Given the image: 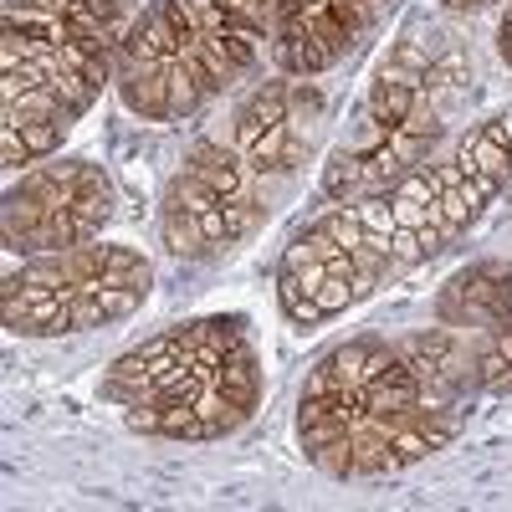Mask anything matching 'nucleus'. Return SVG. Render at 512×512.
Masks as SVG:
<instances>
[{
	"label": "nucleus",
	"instance_id": "obj_1",
	"mask_svg": "<svg viewBox=\"0 0 512 512\" xmlns=\"http://www.w3.org/2000/svg\"><path fill=\"white\" fill-rule=\"evenodd\" d=\"M512 185V113L466 123L415 175L328 205L277 256V308L308 333L461 246Z\"/></svg>",
	"mask_w": 512,
	"mask_h": 512
},
{
	"label": "nucleus",
	"instance_id": "obj_2",
	"mask_svg": "<svg viewBox=\"0 0 512 512\" xmlns=\"http://www.w3.org/2000/svg\"><path fill=\"white\" fill-rule=\"evenodd\" d=\"M477 379L441 328L354 333L313 359L297 390L292 436L333 482H384L461 441L477 415Z\"/></svg>",
	"mask_w": 512,
	"mask_h": 512
},
{
	"label": "nucleus",
	"instance_id": "obj_3",
	"mask_svg": "<svg viewBox=\"0 0 512 512\" xmlns=\"http://www.w3.org/2000/svg\"><path fill=\"white\" fill-rule=\"evenodd\" d=\"M328 98L313 77H272L205 128L159 190V241L180 262H226L262 231L318 149Z\"/></svg>",
	"mask_w": 512,
	"mask_h": 512
},
{
	"label": "nucleus",
	"instance_id": "obj_4",
	"mask_svg": "<svg viewBox=\"0 0 512 512\" xmlns=\"http://www.w3.org/2000/svg\"><path fill=\"white\" fill-rule=\"evenodd\" d=\"M472 93L477 62L466 57L461 36L431 16L405 21V31L369 72L359 103L349 108L338 144L328 149L318 195L328 205H344L415 175L461 134Z\"/></svg>",
	"mask_w": 512,
	"mask_h": 512
},
{
	"label": "nucleus",
	"instance_id": "obj_5",
	"mask_svg": "<svg viewBox=\"0 0 512 512\" xmlns=\"http://www.w3.org/2000/svg\"><path fill=\"white\" fill-rule=\"evenodd\" d=\"M144 0H6L0 11V159L31 169L82 123Z\"/></svg>",
	"mask_w": 512,
	"mask_h": 512
},
{
	"label": "nucleus",
	"instance_id": "obj_6",
	"mask_svg": "<svg viewBox=\"0 0 512 512\" xmlns=\"http://www.w3.org/2000/svg\"><path fill=\"white\" fill-rule=\"evenodd\" d=\"M267 369L246 313H195L123 349L98 400L149 441H226L262 410Z\"/></svg>",
	"mask_w": 512,
	"mask_h": 512
},
{
	"label": "nucleus",
	"instance_id": "obj_7",
	"mask_svg": "<svg viewBox=\"0 0 512 512\" xmlns=\"http://www.w3.org/2000/svg\"><path fill=\"white\" fill-rule=\"evenodd\" d=\"M272 57V0H144L113 93L144 123H190Z\"/></svg>",
	"mask_w": 512,
	"mask_h": 512
},
{
	"label": "nucleus",
	"instance_id": "obj_8",
	"mask_svg": "<svg viewBox=\"0 0 512 512\" xmlns=\"http://www.w3.org/2000/svg\"><path fill=\"white\" fill-rule=\"evenodd\" d=\"M154 292V262L123 241L26 256L0 282V323L16 338H77L128 323Z\"/></svg>",
	"mask_w": 512,
	"mask_h": 512
},
{
	"label": "nucleus",
	"instance_id": "obj_9",
	"mask_svg": "<svg viewBox=\"0 0 512 512\" xmlns=\"http://www.w3.org/2000/svg\"><path fill=\"white\" fill-rule=\"evenodd\" d=\"M118 210L113 175L98 159L62 154L41 159L0 195V241L11 256H47L82 241H98Z\"/></svg>",
	"mask_w": 512,
	"mask_h": 512
},
{
	"label": "nucleus",
	"instance_id": "obj_10",
	"mask_svg": "<svg viewBox=\"0 0 512 512\" xmlns=\"http://www.w3.org/2000/svg\"><path fill=\"white\" fill-rule=\"evenodd\" d=\"M431 323L461 344L482 400L512 395V262L482 256L451 272L431 297Z\"/></svg>",
	"mask_w": 512,
	"mask_h": 512
},
{
	"label": "nucleus",
	"instance_id": "obj_11",
	"mask_svg": "<svg viewBox=\"0 0 512 512\" xmlns=\"http://www.w3.org/2000/svg\"><path fill=\"white\" fill-rule=\"evenodd\" d=\"M390 16V0H272V67L323 77L344 67Z\"/></svg>",
	"mask_w": 512,
	"mask_h": 512
},
{
	"label": "nucleus",
	"instance_id": "obj_12",
	"mask_svg": "<svg viewBox=\"0 0 512 512\" xmlns=\"http://www.w3.org/2000/svg\"><path fill=\"white\" fill-rule=\"evenodd\" d=\"M497 57L512 67V0H502V16H497Z\"/></svg>",
	"mask_w": 512,
	"mask_h": 512
},
{
	"label": "nucleus",
	"instance_id": "obj_13",
	"mask_svg": "<svg viewBox=\"0 0 512 512\" xmlns=\"http://www.w3.org/2000/svg\"><path fill=\"white\" fill-rule=\"evenodd\" d=\"M497 0H441V11H456V16H472V11H487Z\"/></svg>",
	"mask_w": 512,
	"mask_h": 512
}]
</instances>
